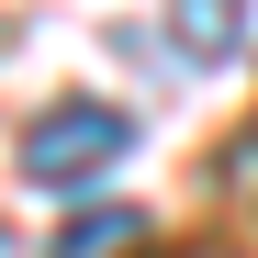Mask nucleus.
Wrapping results in <instances>:
<instances>
[{
	"label": "nucleus",
	"instance_id": "3",
	"mask_svg": "<svg viewBox=\"0 0 258 258\" xmlns=\"http://www.w3.org/2000/svg\"><path fill=\"white\" fill-rule=\"evenodd\" d=\"M146 236V213H123V202H101V213H68V236H56V258H112V247H135Z\"/></svg>",
	"mask_w": 258,
	"mask_h": 258
},
{
	"label": "nucleus",
	"instance_id": "4",
	"mask_svg": "<svg viewBox=\"0 0 258 258\" xmlns=\"http://www.w3.org/2000/svg\"><path fill=\"white\" fill-rule=\"evenodd\" d=\"M12 247H23V236H12V225H0V258H12Z\"/></svg>",
	"mask_w": 258,
	"mask_h": 258
},
{
	"label": "nucleus",
	"instance_id": "1",
	"mask_svg": "<svg viewBox=\"0 0 258 258\" xmlns=\"http://www.w3.org/2000/svg\"><path fill=\"white\" fill-rule=\"evenodd\" d=\"M123 146H135V112L68 90V101H45V112L23 123V180H34V191H90Z\"/></svg>",
	"mask_w": 258,
	"mask_h": 258
},
{
	"label": "nucleus",
	"instance_id": "2",
	"mask_svg": "<svg viewBox=\"0 0 258 258\" xmlns=\"http://www.w3.org/2000/svg\"><path fill=\"white\" fill-rule=\"evenodd\" d=\"M168 34H180L191 68H225L247 45V0H168Z\"/></svg>",
	"mask_w": 258,
	"mask_h": 258
}]
</instances>
